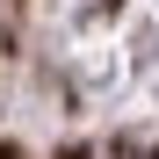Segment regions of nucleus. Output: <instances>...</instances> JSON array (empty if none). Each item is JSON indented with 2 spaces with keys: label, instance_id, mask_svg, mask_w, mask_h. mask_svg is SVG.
<instances>
[{
  "label": "nucleus",
  "instance_id": "nucleus-1",
  "mask_svg": "<svg viewBox=\"0 0 159 159\" xmlns=\"http://www.w3.org/2000/svg\"><path fill=\"white\" fill-rule=\"evenodd\" d=\"M0 159H7V152H0Z\"/></svg>",
  "mask_w": 159,
  "mask_h": 159
},
{
  "label": "nucleus",
  "instance_id": "nucleus-2",
  "mask_svg": "<svg viewBox=\"0 0 159 159\" xmlns=\"http://www.w3.org/2000/svg\"><path fill=\"white\" fill-rule=\"evenodd\" d=\"M130 159H138V152H130Z\"/></svg>",
  "mask_w": 159,
  "mask_h": 159
}]
</instances>
